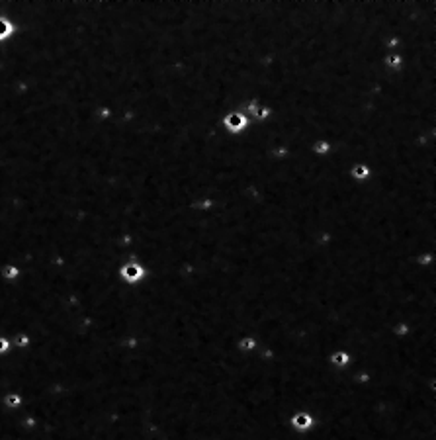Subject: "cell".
<instances>
[{
    "label": "cell",
    "instance_id": "8",
    "mask_svg": "<svg viewBox=\"0 0 436 440\" xmlns=\"http://www.w3.org/2000/svg\"><path fill=\"white\" fill-rule=\"evenodd\" d=\"M14 33H16V23L2 16V18H0V41L10 39Z\"/></svg>",
    "mask_w": 436,
    "mask_h": 440
},
{
    "label": "cell",
    "instance_id": "2",
    "mask_svg": "<svg viewBox=\"0 0 436 440\" xmlns=\"http://www.w3.org/2000/svg\"><path fill=\"white\" fill-rule=\"evenodd\" d=\"M290 425H292V429H294L296 433L305 435V433L313 431L317 423H315V417H313L309 411H298V413H294V415L290 417Z\"/></svg>",
    "mask_w": 436,
    "mask_h": 440
},
{
    "label": "cell",
    "instance_id": "1",
    "mask_svg": "<svg viewBox=\"0 0 436 440\" xmlns=\"http://www.w3.org/2000/svg\"><path fill=\"white\" fill-rule=\"evenodd\" d=\"M251 125V119L247 116H243L241 112H227L223 119H221V127H223V131L225 133H229L233 137H237V135H243L245 131H247V127Z\"/></svg>",
    "mask_w": 436,
    "mask_h": 440
},
{
    "label": "cell",
    "instance_id": "6",
    "mask_svg": "<svg viewBox=\"0 0 436 440\" xmlns=\"http://www.w3.org/2000/svg\"><path fill=\"white\" fill-rule=\"evenodd\" d=\"M329 362H331V366H335L337 370H343V368H346L352 360H350V354L346 352L345 348H337V350L329 356Z\"/></svg>",
    "mask_w": 436,
    "mask_h": 440
},
{
    "label": "cell",
    "instance_id": "12",
    "mask_svg": "<svg viewBox=\"0 0 436 440\" xmlns=\"http://www.w3.org/2000/svg\"><path fill=\"white\" fill-rule=\"evenodd\" d=\"M8 348H10V343H8L6 339H2V337H0V354L8 352Z\"/></svg>",
    "mask_w": 436,
    "mask_h": 440
},
{
    "label": "cell",
    "instance_id": "7",
    "mask_svg": "<svg viewBox=\"0 0 436 440\" xmlns=\"http://www.w3.org/2000/svg\"><path fill=\"white\" fill-rule=\"evenodd\" d=\"M331 149H333V145L329 139H315L311 143V153L315 157H327L331 153Z\"/></svg>",
    "mask_w": 436,
    "mask_h": 440
},
{
    "label": "cell",
    "instance_id": "4",
    "mask_svg": "<svg viewBox=\"0 0 436 440\" xmlns=\"http://www.w3.org/2000/svg\"><path fill=\"white\" fill-rule=\"evenodd\" d=\"M119 274H121V278L125 280V282L137 284V282H141V278L145 276V268H143L141 264H137V262H129V264H123V266H121Z\"/></svg>",
    "mask_w": 436,
    "mask_h": 440
},
{
    "label": "cell",
    "instance_id": "5",
    "mask_svg": "<svg viewBox=\"0 0 436 440\" xmlns=\"http://www.w3.org/2000/svg\"><path fill=\"white\" fill-rule=\"evenodd\" d=\"M382 65L390 70V72H399V70L405 67V57H403L401 51H399V53H386L384 59H382Z\"/></svg>",
    "mask_w": 436,
    "mask_h": 440
},
{
    "label": "cell",
    "instance_id": "10",
    "mask_svg": "<svg viewBox=\"0 0 436 440\" xmlns=\"http://www.w3.org/2000/svg\"><path fill=\"white\" fill-rule=\"evenodd\" d=\"M4 403H6V407L16 409V407L22 403V397H20L18 394H8V395H6V399H4Z\"/></svg>",
    "mask_w": 436,
    "mask_h": 440
},
{
    "label": "cell",
    "instance_id": "9",
    "mask_svg": "<svg viewBox=\"0 0 436 440\" xmlns=\"http://www.w3.org/2000/svg\"><path fill=\"white\" fill-rule=\"evenodd\" d=\"M256 347H258V345H256V339L251 337V335H245V337L237 343V348H239L241 352H253Z\"/></svg>",
    "mask_w": 436,
    "mask_h": 440
},
{
    "label": "cell",
    "instance_id": "11",
    "mask_svg": "<svg viewBox=\"0 0 436 440\" xmlns=\"http://www.w3.org/2000/svg\"><path fill=\"white\" fill-rule=\"evenodd\" d=\"M18 274H20V272H18L16 266H6V268H4V276H6L8 280H14Z\"/></svg>",
    "mask_w": 436,
    "mask_h": 440
},
{
    "label": "cell",
    "instance_id": "3",
    "mask_svg": "<svg viewBox=\"0 0 436 440\" xmlns=\"http://www.w3.org/2000/svg\"><path fill=\"white\" fill-rule=\"evenodd\" d=\"M348 176L356 184H366L368 180L372 178V166L368 162H356V164H352L348 168Z\"/></svg>",
    "mask_w": 436,
    "mask_h": 440
}]
</instances>
